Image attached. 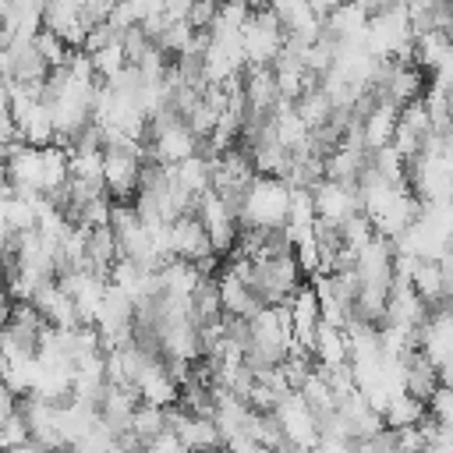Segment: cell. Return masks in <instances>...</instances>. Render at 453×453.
Segmentation results:
<instances>
[{
  "mask_svg": "<svg viewBox=\"0 0 453 453\" xmlns=\"http://www.w3.org/2000/svg\"><path fill=\"white\" fill-rule=\"evenodd\" d=\"M138 173H142V149L134 138L106 131L103 142V188L113 202H131L138 191Z\"/></svg>",
  "mask_w": 453,
  "mask_h": 453,
  "instance_id": "6da1fadb",
  "label": "cell"
},
{
  "mask_svg": "<svg viewBox=\"0 0 453 453\" xmlns=\"http://www.w3.org/2000/svg\"><path fill=\"white\" fill-rule=\"evenodd\" d=\"M287 205H290V188L280 177H255L241 198L237 209V226H258L273 230L287 223Z\"/></svg>",
  "mask_w": 453,
  "mask_h": 453,
  "instance_id": "7a4b0ae2",
  "label": "cell"
},
{
  "mask_svg": "<svg viewBox=\"0 0 453 453\" xmlns=\"http://www.w3.org/2000/svg\"><path fill=\"white\" fill-rule=\"evenodd\" d=\"M283 46V28L276 21V14L258 4L251 7L248 21L241 25V50H244V64H273V57Z\"/></svg>",
  "mask_w": 453,
  "mask_h": 453,
  "instance_id": "3957f363",
  "label": "cell"
},
{
  "mask_svg": "<svg viewBox=\"0 0 453 453\" xmlns=\"http://www.w3.org/2000/svg\"><path fill=\"white\" fill-rule=\"evenodd\" d=\"M7 184L18 198H35L42 195V149L35 145H25V142H14L7 149ZM46 198V195H42Z\"/></svg>",
  "mask_w": 453,
  "mask_h": 453,
  "instance_id": "277c9868",
  "label": "cell"
},
{
  "mask_svg": "<svg viewBox=\"0 0 453 453\" xmlns=\"http://www.w3.org/2000/svg\"><path fill=\"white\" fill-rule=\"evenodd\" d=\"M191 212L202 219L212 251H216L219 258L230 255V248H234V241H237V219H234V212L226 209V202L216 198L212 191H205V195L195 198V209H191Z\"/></svg>",
  "mask_w": 453,
  "mask_h": 453,
  "instance_id": "5b68a950",
  "label": "cell"
},
{
  "mask_svg": "<svg viewBox=\"0 0 453 453\" xmlns=\"http://www.w3.org/2000/svg\"><path fill=\"white\" fill-rule=\"evenodd\" d=\"M311 209H315V219L322 223H343L350 219L354 212H361V202H357V191L354 184H340V180H319L311 188Z\"/></svg>",
  "mask_w": 453,
  "mask_h": 453,
  "instance_id": "8992f818",
  "label": "cell"
},
{
  "mask_svg": "<svg viewBox=\"0 0 453 453\" xmlns=\"http://www.w3.org/2000/svg\"><path fill=\"white\" fill-rule=\"evenodd\" d=\"M216 251L209 244V234H205V226H202V219L195 212H184V216H177L170 223V258L198 265V262H205Z\"/></svg>",
  "mask_w": 453,
  "mask_h": 453,
  "instance_id": "52a82bcc",
  "label": "cell"
},
{
  "mask_svg": "<svg viewBox=\"0 0 453 453\" xmlns=\"http://www.w3.org/2000/svg\"><path fill=\"white\" fill-rule=\"evenodd\" d=\"M276 418H280V425H283V435H287L301 453H308V449L319 442L315 411L301 400V393H287V396L276 403Z\"/></svg>",
  "mask_w": 453,
  "mask_h": 453,
  "instance_id": "ba28073f",
  "label": "cell"
},
{
  "mask_svg": "<svg viewBox=\"0 0 453 453\" xmlns=\"http://www.w3.org/2000/svg\"><path fill=\"white\" fill-rule=\"evenodd\" d=\"M400 386L407 396L428 403L432 393L439 389V365L421 350V347H411L403 357H400Z\"/></svg>",
  "mask_w": 453,
  "mask_h": 453,
  "instance_id": "9c48e42d",
  "label": "cell"
},
{
  "mask_svg": "<svg viewBox=\"0 0 453 453\" xmlns=\"http://www.w3.org/2000/svg\"><path fill=\"white\" fill-rule=\"evenodd\" d=\"M42 28L60 35L67 50H81L88 28L81 21V0H46L42 7Z\"/></svg>",
  "mask_w": 453,
  "mask_h": 453,
  "instance_id": "30bf717a",
  "label": "cell"
},
{
  "mask_svg": "<svg viewBox=\"0 0 453 453\" xmlns=\"http://www.w3.org/2000/svg\"><path fill=\"white\" fill-rule=\"evenodd\" d=\"M32 304H35V311L46 319V326H53V329H71V326H78L74 301H71V294H67L57 280L39 283L35 294H32Z\"/></svg>",
  "mask_w": 453,
  "mask_h": 453,
  "instance_id": "8fae6325",
  "label": "cell"
},
{
  "mask_svg": "<svg viewBox=\"0 0 453 453\" xmlns=\"http://www.w3.org/2000/svg\"><path fill=\"white\" fill-rule=\"evenodd\" d=\"M287 311H290V326H294V343L308 347L315 343V333L322 326V311H319V294L311 283L297 287V294L287 301Z\"/></svg>",
  "mask_w": 453,
  "mask_h": 453,
  "instance_id": "7c38bea8",
  "label": "cell"
},
{
  "mask_svg": "<svg viewBox=\"0 0 453 453\" xmlns=\"http://www.w3.org/2000/svg\"><path fill=\"white\" fill-rule=\"evenodd\" d=\"M216 283H219V301H223V315H230V319H255V315L262 311L258 297H255V294L248 290V283H244V280H237L234 273L219 269Z\"/></svg>",
  "mask_w": 453,
  "mask_h": 453,
  "instance_id": "4fadbf2b",
  "label": "cell"
},
{
  "mask_svg": "<svg viewBox=\"0 0 453 453\" xmlns=\"http://www.w3.org/2000/svg\"><path fill=\"white\" fill-rule=\"evenodd\" d=\"M311 357L319 368H340V365H350V343H347V333L340 326H319L315 333V343H311Z\"/></svg>",
  "mask_w": 453,
  "mask_h": 453,
  "instance_id": "5bb4252c",
  "label": "cell"
},
{
  "mask_svg": "<svg viewBox=\"0 0 453 453\" xmlns=\"http://www.w3.org/2000/svg\"><path fill=\"white\" fill-rule=\"evenodd\" d=\"M396 106L389 103H375L368 113H365V124H361V138H365V149H382L393 142V131H396Z\"/></svg>",
  "mask_w": 453,
  "mask_h": 453,
  "instance_id": "9a60e30c",
  "label": "cell"
},
{
  "mask_svg": "<svg viewBox=\"0 0 453 453\" xmlns=\"http://www.w3.org/2000/svg\"><path fill=\"white\" fill-rule=\"evenodd\" d=\"M294 106V113L308 124V127H319V124H326L329 117H333V103H329V96H326V88L319 85V78H311L304 88H301V96L290 103Z\"/></svg>",
  "mask_w": 453,
  "mask_h": 453,
  "instance_id": "2e32d148",
  "label": "cell"
},
{
  "mask_svg": "<svg viewBox=\"0 0 453 453\" xmlns=\"http://www.w3.org/2000/svg\"><path fill=\"white\" fill-rule=\"evenodd\" d=\"M411 290L425 301V308H435L439 301H446L442 294V276H439V262L435 258H418L411 269Z\"/></svg>",
  "mask_w": 453,
  "mask_h": 453,
  "instance_id": "e0dca14e",
  "label": "cell"
},
{
  "mask_svg": "<svg viewBox=\"0 0 453 453\" xmlns=\"http://www.w3.org/2000/svg\"><path fill=\"white\" fill-rule=\"evenodd\" d=\"M428 411H425V403L421 400H414V396H407V393H393L386 403H382V425L386 428H414L421 418H425Z\"/></svg>",
  "mask_w": 453,
  "mask_h": 453,
  "instance_id": "ac0fdd59",
  "label": "cell"
},
{
  "mask_svg": "<svg viewBox=\"0 0 453 453\" xmlns=\"http://www.w3.org/2000/svg\"><path fill=\"white\" fill-rule=\"evenodd\" d=\"M127 432L138 439V442H152V439H159L163 432H166V407H152V403H138L134 407V414H131V425H127Z\"/></svg>",
  "mask_w": 453,
  "mask_h": 453,
  "instance_id": "d6986e66",
  "label": "cell"
},
{
  "mask_svg": "<svg viewBox=\"0 0 453 453\" xmlns=\"http://www.w3.org/2000/svg\"><path fill=\"white\" fill-rule=\"evenodd\" d=\"M350 449H354V453H400V432L382 425L379 432L354 439V442H350Z\"/></svg>",
  "mask_w": 453,
  "mask_h": 453,
  "instance_id": "ffe728a7",
  "label": "cell"
},
{
  "mask_svg": "<svg viewBox=\"0 0 453 453\" xmlns=\"http://www.w3.org/2000/svg\"><path fill=\"white\" fill-rule=\"evenodd\" d=\"M32 42H35V50H39V57L46 60V67L53 71V67H60V64H67V42L60 39V35H53V32H46V28H39L35 35H32Z\"/></svg>",
  "mask_w": 453,
  "mask_h": 453,
  "instance_id": "44dd1931",
  "label": "cell"
},
{
  "mask_svg": "<svg viewBox=\"0 0 453 453\" xmlns=\"http://www.w3.org/2000/svg\"><path fill=\"white\" fill-rule=\"evenodd\" d=\"M308 4H311V11H315V14L322 18V21H326V18H329L333 11H340V7L347 4V0H308Z\"/></svg>",
  "mask_w": 453,
  "mask_h": 453,
  "instance_id": "7402d4cb",
  "label": "cell"
},
{
  "mask_svg": "<svg viewBox=\"0 0 453 453\" xmlns=\"http://www.w3.org/2000/svg\"><path fill=\"white\" fill-rule=\"evenodd\" d=\"M308 453H354V449H350V442H329V439H319Z\"/></svg>",
  "mask_w": 453,
  "mask_h": 453,
  "instance_id": "603a6c76",
  "label": "cell"
},
{
  "mask_svg": "<svg viewBox=\"0 0 453 453\" xmlns=\"http://www.w3.org/2000/svg\"><path fill=\"white\" fill-rule=\"evenodd\" d=\"M11 308H14V297L7 294V287L0 283V326L7 322V315H11Z\"/></svg>",
  "mask_w": 453,
  "mask_h": 453,
  "instance_id": "cb8c5ba5",
  "label": "cell"
},
{
  "mask_svg": "<svg viewBox=\"0 0 453 453\" xmlns=\"http://www.w3.org/2000/svg\"><path fill=\"white\" fill-rule=\"evenodd\" d=\"M350 4H357L365 14H375V11H382V7H389L393 0H350Z\"/></svg>",
  "mask_w": 453,
  "mask_h": 453,
  "instance_id": "d4e9b609",
  "label": "cell"
},
{
  "mask_svg": "<svg viewBox=\"0 0 453 453\" xmlns=\"http://www.w3.org/2000/svg\"><path fill=\"white\" fill-rule=\"evenodd\" d=\"M64 453H71V449H64Z\"/></svg>",
  "mask_w": 453,
  "mask_h": 453,
  "instance_id": "484cf974",
  "label": "cell"
}]
</instances>
